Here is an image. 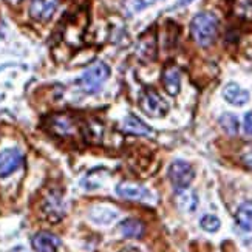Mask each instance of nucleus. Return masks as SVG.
I'll return each instance as SVG.
<instances>
[{"label":"nucleus","instance_id":"obj_1","mask_svg":"<svg viewBox=\"0 0 252 252\" xmlns=\"http://www.w3.org/2000/svg\"><path fill=\"white\" fill-rule=\"evenodd\" d=\"M190 32L193 40L200 47L206 48L211 47L215 42L217 32H218V20L211 13H200L196 14L190 24Z\"/></svg>","mask_w":252,"mask_h":252},{"label":"nucleus","instance_id":"obj_2","mask_svg":"<svg viewBox=\"0 0 252 252\" xmlns=\"http://www.w3.org/2000/svg\"><path fill=\"white\" fill-rule=\"evenodd\" d=\"M108 76H110L108 65L102 61H97V62H93L90 67L82 73L78 82L85 93L93 94L102 89V85L107 82Z\"/></svg>","mask_w":252,"mask_h":252},{"label":"nucleus","instance_id":"obj_3","mask_svg":"<svg viewBox=\"0 0 252 252\" xmlns=\"http://www.w3.org/2000/svg\"><path fill=\"white\" fill-rule=\"evenodd\" d=\"M139 105H141V110L152 118H162L169 112V104L153 89H146L142 92Z\"/></svg>","mask_w":252,"mask_h":252},{"label":"nucleus","instance_id":"obj_4","mask_svg":"<svg viewBox=\"0 0 252 252\" xmlns=\"http://www.w3.org/2000/svg\"><path fill=\"white\" fill-rule=\"evenodd\" d=\"M195 178V170L189 162L177 159L170 164L169 167V180L177 190L189 189L190 183Z\"/></svg>","mask_w":252,"mask_h":252},{"label":"nucleus","instance_id":"obj_5","mask_svg":"<svg viewBox=\"0 0 252 252\" xmlns=\"http://www.w3.org/2000/svg\"><path fill=\"white\" fill-rule=\"evenodd\" d=\"M116 193L118 196H121V198L128 201H150L152 198V193L147 188L131 181L119 183L116 186Z\"/></svg>","mask_w":252,"mask_h":252},{"label":"nucleus","instance_id":"obj_6","mask_svg":"<svg viewBox=\"0 0 252 252\" xmlns=\"http://www.w3.org/2000/svg\"><path fill=\"white\" fill-rule=\"evenodd\" d=\"M24 161V155L19 149H5L0 152V178H6L13 175Z\"/></svg>","mask_w":252,"mask_h":252},{"label":"nucleus","instance_id":"obj_7","mask_svg":"<svg viewBox=\"0 0 252 252\" xmlns=\"http://www.w3.org/2000/svg\"><path fill=\"white\" fill-rule=\"evenodd\" d=\"M43 212H45L47 218L53 223L59 221L65 215V201L59 192L53 190L45 196V200H43Z\"/></svg>","mask_w":252,"mask_h":252},{"label":"nucleus","instance_id":"obj_8","mask_svg":"<svg viewBox=\"0 0 252 252\" xmlns=\"http://www.w3.org/2000/svg\"><path fill=\"white\" fill-rule=\"evenodd\" d=\"M58 9V0H31L30 16L39 22H47Z\"/></svg>","mask_w":252,"mask_h":252},{"label":"nucleus","instance_id":"obj_9","mask_svg":"<svg viewBox=\"0 0 252 252\" xmlns=\"http://www.w3.org/2000/svg\"><path fill=\"white\" fill-rule=\"evenodd\" d=\"M119 217V211L112 204H96L90 209V220L96 224L108 226Z\"/></svg>","mask_w":252,"mask_h":252},{"label":"nucleus","instance_id":"obj_10","mask_svg":"<svg viewBox=\"0 0 252 252\" xmlns=\"http://www.w3.org/2000/svg\"><path fill=\"white\" fill-rule=\"evenodd\" d=\"M36 252H58L61 248V238L51 232H37L31 240Z\"/></svg>","mask_w":252,"mask_h":252},{"label":"nucleus","instance_id":"obj_11","mask_svg":"<svg viewBox=\"0 0 252 252\" xmlns=\"http://www.w3.org/2000/svg\"><path fill=\"white\" fill-rule=\"evenodd\" d=\"M235 224L238 231L245 235H252V201L240 204L235 214Z\"/></svg>","mask_w":252,"mask_h":252},{"label":"nucleus","instance_id":"obj_12","mask_svg":"<svg viewBox=\"0 0 252 252\" xmlns=\"http://www.w3.org/2000/svg\"><path fill=\"white\" fill-rule=\"evenodd\" d=\"M162 84L164 89L170 96H177L181 90V74L175 65H169L162 71Z\"/></svg>","mask_w":252,"mask_h":252},{"label":"nucleus","instance_id":"obj_13","mask_svg":"<svg viewBox=\"0 0 252 252\" xmlns=\"http://www.w3.org/2000/svg\"><path fill=\"white\" fill-rule=\"evenodd\" d=\"M223 97L232 105H245L249 101V92L242 89L238 84L231 82L223 89Z\"/></svg>","mask_w":252,"mask_h":252},{"label":"nucleus","instance_id":"obj_14","mask_svg":"<svg viewBox=\"0 0 252 252\" xmlns=\"http://www.w3.org/2000/svg\"><path fill=\"white\" fill-rule=\"evenodd\" d=\"M123 130L128 135H135V136H150L152 135V128L139 119L136 115H128L126 116L124 123H123Z\"/></svg>","mask_w":252,"mask_h":252},{"label":"nucleus","instance_id":"obj_15","mask_svg":"<svg viewBox=\"0 0 252 252\" xmlns=\"http://www.w3.org/2000/svg\"><path fill=\"white\" fill-rule=\"evenodd\" d=\"M119 232H121L123 237L126 238H141L144 235V231H146V226L141 220L138 218H126L118 226Z\"/></svg>","mask_w":252,"mask_h":252},{"label":"nucleus","instance_id":"obj_16","mask_svg":"<svg viewBox=\"0 0 252 252\" xmlns=\"http://www.w3.org/2000/svg\"><path fill=\"white\" fill-rule=\"evenodd\" d=\"M51 130L59 136H70L74 133L76 124L74 119H71L67 115H58L51 119Z\"/></svg>","mask_w":252,"mask_h":252},{"label":"nucleus","instance_id":"obj_17","mask_svg":"<svg viewBox=\"0 0 252 252\" xmlns=\"http://www.w3.org/2000/svg\"><path fill=\"white\" fill-rule=\"evenodd\" d=\"M177 204L184 212H195L198 207V196L195 192L188 189L177 190Z\"/></svg>","mask_w":252,"mask_h":252},{"label":"nucleus","instance_id":"obj_18","mask_svg":"<svg viewBox=\"0 0 252 252\" xmlns=\"http://www.w3.org/2000/svg\"><path fill=\"white\" fill-rule=\"evenodd\" d=\"M102 133L104 128L97 121H90L84 127V136L89 142H99L102 139Z\"/></svg>","mask_w":252,"mask_h":252},{"label":"nucleus","instance_id":"obj_19","mask_svg":"<svg viewBox=\"0 0 252 252\" xmlns=\"http://www.w3.org/2000/svg\"><path fill=\"white\" fill-rule=\"evenodd\" d=\"M158 0H124V9L126 13L130 16V14H136L139 11L146 9L152 5H155Z\"/></svg>","mask_w":252,"mask_h":252},{"label":"nucleus","instance_id":"obj_20","mask_svg":"<svg viewBox=\"0 0 252 252\" xmlns=\"http://www.w3.org/2000/svg\"><path fill=\"white\" fill-rule=\"evenodd\" d=\"M220 126L223 127V130L226 131L227 135H237L238 133V119L235 115L232 113H224L221 118H220Z\"/></svg>","mask_w":252,"mask_h":252},{"label":"nucleus","instance_id":"obj_21","mask_svg":"<svg viewBox=\"0 0 252 252\" xmlns=\"http://www.w3.org/2000/svg\"><path fill=\"white\" fill-rule=\"evenodd\" d=\"M200 226L206 232H217L218 229H220V226H221V221H220V218H218L217 215L206 214V215L201 217Z\"/></svg>","mask_w":252,"mask_h":252},{"label":"nucleus","instance_id":"obj_22","mask_svg":"<svg viewBox=\"0 0 252 252\" xmlns=\"http://www.w3.org/2000/svg\"><path fill=\"white\" fill-rule=\"evenodd\" d=\"M235 11L240 17L252 20V0H238L235 5Z\"/></svg>","mask_w":252,"mask_h":252},{"label":"nucleus","instance_id":"obj_23","mask_svg":"<svg viewBox=\"0 0 252 252\" xmlns=\"http://www.w3.org/2000/svg\"><path fill=\"white\" fill-rule=\"evenodd\" d=\"M240 159H242L245 167L252 170V142H251V144H246L242 149V152H240Z\"/></svg>","mask_w":252,"mask_h":252},{"label":"nucleus","instance_id":"obj_24","mask_svg":"<svg viewBox=\"0 0 252 252\" xmlns=\"http://www.w3.org/2000/svg\"><path fill=\"white\" fill-rule=\"evenodd\" d=\"M243 128L246 135H252V112H249L245 116V123H243Z\"/></svg>","mask_w":252,"mask_h":252},{"label":"nucleus","instance_id":"obj_25","mask_svg":"<svg viewBox=\"0 0 252 252\" xmlns=\"http://www.w3.org/2000/svg\"><path fill=\"white\" fill-rule=\"evenodd\" d=\"M11 252H30L27 248H24V246H17V248H14Z\"/></svg>","mask_w":252,"mask_h":252},{"label":"nucleus","instance_id":"obj_26","mask_svg":"<svg viewBox=\"0 0 252 252\" xmlns=\"http://www.w3.org/2000/svg\"><path fill=\"white\" fill-rule=\"evenodd\" d=\"M6 3H9V5H17V3H20L22 0H5Z\"/></svg>","mask_w":252,"mask_h":252}]
</instances>
